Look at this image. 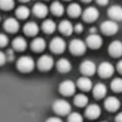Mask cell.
Returning a JSON list of instances; mask_svg holds the SVG:
<instances>
[{
	"label": "cell",
	"mask_w": 122,
	"mask_h": 122,
	"mask_svg": "<svg viewBox=\"0 0 122 122\" xmlns=\"http://www.w3.org/2000/svg\"><path fill=\"white\" fill-rule=\"evenodd\" d=\"M0 20H1V19H0Z\"/></svg>",
	"instance_id": "obj_44"
},
{
	"label": "cell",
	"mask_w": 122,
	"mask_h": 122,
	"mask_svg": "<svg viewBox=\"0 0 122 122\" xmlns=\"http://www.w3.org/2000/svg\"><path fill=\"white\" fill-rule=\"evenodd\" d=\"M81 1H85V3H89V1H92V0H81Z\"/></svg>",
	"instance_id": "obj_41"
},
{
	"label": "cell",
	"mask_w": 122,
	"mask_h": 122,
	"mask_svg": "<svg viewBox=\"0 0 122 122\" xmlns=\"http://www.w3.org/2000/svg\"><path fill=\"white\" fill-rule=\"evenodd\" d=\"M56 68H58L59 72H63V74H64V72L71 71V68H72L71 62H70L68 59H66V58L59 59V61L56 62Z\"/></svg>",
	"instance_id": "obj_22"
},
{
	"label": "cell",
	"mask_w": 122,
	"mask_h": 122,
	"mask_svg": "<svg viewBox=\"0 0 122 122\" xmlns=\"http://www.w3.org/2000/svg\"><path fill=\"white\" fill-rule=\"evenodd\" d=\"M110 87L114 92H122V79L121 77H116V79L112 80Z\"/></svg>",
	"instance_id": "obj_30"
},
{
	"label": "cell",
	"mask_w": 122,
	"mask_h": 122,
	"mask_svg": "<svg viewBox=\"0 0 122 122\" xmlns=\"http://www.w3.org/2000/svg\"><path fill=\"white\" fill-rule=\"evenodd\" d=\"M46 122H63L59 117H50V118H47V121Z\"/></svg>",
	"instance_id": "obj_36"
},
{
	"label": "cell",
	"mask_w": 122,
	"mask_h": 122,
	"mask_svg": "<svg viewBox=\"0 0 122 122\" xmlns=\"http://www.w3.org/2000/svg\"><path fill=\"white\" fill-rule=\"evenodd\" d=\"M4 29L8 33H16L17 30L20 29V24L16 19L9 17V19H7L5 21H4Z\"/></svg>",
	"instance_id": "obj_14"
},
{
	"label": "cell",
	"mask_w": 122,
	"mask_h": 122,
	"mask_svg": "<svg viewBox=\"0 0 122 122\" xmlns=\"http://www.w3.org/2000/svg\"><path fill=\"white\" fill-rule=\"evenodd\" d=\"M101 32L104 33V34L106 36H113L116 34L117 32H118V24L116 22V20H106V21H104L102 24H101L100 26Z\"/></svg>",
	"instance_id": "obj_4"
},
{
	"label": "cell",
	"mask_w": 122,
	"mask_h": 122,
	"mask_svg": "<svg viewBox=\"0 0 122 122\" xmlns=\"http://www.w3.org/2000/svg\"><path fill=\"white\" fill-rule=\"evenodd\" d=\"M50 11H51V13L55 15V16H62V15L64 13V7L61 1H54L50 7Z\"/></svg>",
	"instance_id": "obj_27"
},
{
	"label": "cell",
	"mask_w": 122,
	"mask_h": 122,
	"mask_svg": "<svg viewBox=\"0 0 122 122\" xmlns=\"http://www.w3.org/2000/svg\"><path fill=\"white\" fill-rule=\"evenodd\" d=\"M20 1H22V3H26V1H30V0H20Z\"/></svg>",
	"instance_id": "obj_42"
},
{
	"label": "cell",
	"mask_w": 122,
	"mask_h": 122,
	"mask_svg": "<svg viewBox=\"0 0 122 122\" xmlns=\"http://www.w3.org/2000/svg\"><path fill=\"white\" fill-rule=\"evenodd\" d=\"M5 62H7V55H5V53L0 51V66H3Z\"/></svg>",
	"instance_id": "obj_34"
},
{
	"label": "cell",
	"mask_w": 122,
	"mask_h": 122,
	"mask_svg": "<svg viewBox=\"0 0 122 122\" xmlns=\"http://www.w3.org/2000/svg\"><path fill=\"white\" fill-rule=\"evenodd\" d=\"M26 41H25V38L22 37H16L13 41H12V47H13V50L16 51H24L25 49H26Z\"/></svg>",
	"instance_id": "obj_24"
},
{
	"label": "cell",
	"mask_w": 122,
	"mask_h": 122,
	"mask_svg": "<svg viewBox=\"0 0 122 122\" xmlns=\"http://www.w3.org/2000/svg\"><path fill=\"white\" fill-rule=\"evenodd\" d=\"M97 71L101 77L106 79V77H110L114 74V66L112 63H109V62H102V63L98 64Z\"/></svg>",
	"instance_id": "obj_7"
},
{
	"label": "cell",
	"mask_w": 122,
	"mask_h": 122,
	"mask_svg": "<svg viewBox=\"0 0 122 122\" xmlns=\"http://www.w3.org/2000/svg\"><path fill=\"white\" fill-rule=\"evenodd\" d=\"M76 89V84L71 80H64L59 84V92L63 96H72Z\"/></svg>",
	"instance_id": "obj_5"
},
{
	"label": "cell",
	"mask_w": 122,
	"mask_h": 122,
	"mask_svg": "<svg viewBox=\"0 0 122 122\" xmlns=\"http://www.w3.org/2000/svg\"><path fill=\"white\" fill-rule=\"evenodd\" d=\"M77 87H79L81 91H91L93 88L92 80L84 75V76H81L79 80H77Z\"/></svg>",
	"instance_id": "obj_20"
},
{
	"label": "cell",
	"mask_w": 122,
	"mask_h": 122,
	"mask_svg": "<svg viewBox=\"0 0 122 122\" xmlns=\"http://www.w3.org/2000/svg\"><path fill=\"white\" fill-rule=\"evenodd\" d=\"M15 7V0H0V8L4 11H9Z\"/></svg>",
	"instance_id": "obj_31"
},
{
	"label": "cell",
	"mask_w": 122,
	"mask_h": 122,
	"mask_svg": "<svg viewBox=\"0 0 122 122\" xmlns=\"http://www.w3.org/2000/svg\"><path fill=\"white\" fill-rule=\"evenodd\" d=\"M46 47V42L43 38L41 37H36L34 40L32 41V50L36 51V53H40V51H43Z\"/></svg>",
	"instance_id": "obj_21"
},
{
	"label": "cell",
	"mask_w": 122,
	"mask_h": 122,
	"mask_svg": "<svg viewBox=\"0 0 122 122\" xmlns=\"http://www.w3.org/2000/svg\"><path fill=\"white\" fill-rule=\"evenodd\" d=\"M68 122H83V116L77 112H72L68 114Z\"/></svg>",
	"instance_id": "obj_32"
},
{
	"label": "cell",
	"mask_w": 122,
	"mask_h": 122,
	"mask_svg": "<svg viewBox=\"0 0 122 122\" xmlns=\"http://www.w3.org/2000/svg\"><path fill=\"white\" fill-rule=\"evenodd\" d=\"M92 92H93V96H95L96 98L105 97V95H106V87H105V84H102V83H97V84L92 88Z\"/></svg>",
	"instance_id": "obj_23"
},
{
	"label": "cell",
	"mask_w": 122,
	"mask_h": 122,
	"mask_svg": "<svg viewBox=\"0 0 122 122\" xmlns=\"http://www.w3.org/2000/svg\"><path fill=\"white\" fill-rule=\"evenodd\" d=\"M66 1H70V0H66Z\"/></svg>",
	"instance_id": "obj_43"
},
{
	"label": "cell",
	"mask_w": 122,
	"mask_h": 122,
	"mask_svg": "<svg viewBox=\"0 0 122 122\" xmlns=\"http://www.w3.org/2000/svg\"><path fill=\"white\" fill-rule=\"evenodd\" d=\"M80 71H81V74L85 75V76H91V75L96 74L97 66L95 64V62L87 59V61H84L81 64H80Z\"/></svg>",
	"instance_id": "obj_9"
},
{
	"label": "cell",
	"mask_w": 122,
	"mask_h": 122,
	"mask_svg": "<svg viewBox=\"0 0 122 122\" xmlns=\"http://www.w3.org/2000/svg\"><path fill=\"white\" fill-rule=\"evenodd\" d=\"M100 114H101V108L96 104H91V105H88V108H85V116L89 119L97 118V117H100Z\"/></svg>",
	"instance_id": "obj_13"
},
{
	"label": "cell",
	"mask_w": 122,
	"mask_h": 122,
	"mask_svg": "<svg viewBox=\"0 0 122 122\" xmlns=\"http://www.w3.org/2000/svg\"><path fill=\"white\" fill-rule=\"evenodd\" d=\"M85 42H87V46L89 49L96 50V49H100L101 46H102V38L98 34H96V33H91L87 37V41H85Z\"/></svg>",
	"instance_id": "obj_10"
},
{
	"label": "cell",
	"mask_w": 122,
	"mask_h": 122,
	"mask_svg": "<svg viewBox=\"0 0 122 122\" xmlns=\"http://www.w3.org/2000/svg\"><path fill=\"white\" fill-rule=\"evenodd\" d=\"M16 66H17V70L21 71V72H30V71H33L36 63H34L32 56L25 55V56H21V58L17 61Z\"/></svg>",
	"instance_id": "obj_1"
},
{
	"label": "cell",
	"mask_w": 122,
	"mask_h": 122,
	"mask_svg": "<svg viewBox=\"0 0 122 122\" xmlns=\"http://www.w3.org/2000/svg\"><path fill=\"white\" fill-rule=\"evenodd\" d=\"M108 1H109V0H96V3H97L98 5H106Z\"/></svg>",
	"instance_id": "obj_38"
},
{
	"label": "cell",
	"mask_w": 122,
	"mask_h": 122,
	"mask_svg": "<svg viewBox=\"0 0 122 122\" xmlns=\"http://www.w3.org/2000/svg\"><path fill=\"white\" fill-rule=\"evenodd\" d=\"M74 104L79 108H83L88 104V97L85 95H76L74 97Z\"/></svg>",
	"instance_id": "obj_29"
},
{
	"label": "cell",
	"mask_w": 122,
	"mask_h": 122,
	"mask_svg": "<svg viewBox=\"0 0 122 122\" xmlns=\"http://www.w3.org/2000/svg\"><path fill=\"white\" fill-rule=\"evenodd\" d=\"M67 13H68L71 17H79L80 15H83L81 7H80L77 3H72V4H70L68 8H67Z\"/></svg>",
	"instance_id": "obj_25"
},
{
	"label": "cell",
	"mask_w": 122,
	"mask_h": 122,
	"mask_svg": "<svg viewBox=\"0 0 122 122\" xmlns=\"http://www.w3.org/2000/svg\"><path fill=\"white\" fill-rule=\"evenodd\" d=\"M50 50L55 54H62L66 50V42L61 37H54L50 42Z\"/></svg>",
	"instance_id": "obj_8"
},
{
	"label": "cell",
	"mask_w": 122,
	"mask_h": 122,
	"mask_svg": "<svg viewBox=\"0 0 122 122\" xmlns=\"http://www.w3.org/2000/svg\"><path fill=\"white\" fill-rule=\"evenodd\" d=\"M83 29H84V28H83L81 24H76V25H75V32H76V33H81Z\"/></svg>",
	"instance_id": "obj_37"
},
{
	"label": "cell",
	"mask_w": 122,
	"mask_h": 122,
	"mask_svg": "<svg viewBox=\"0 0 122 122\" xmlns=\"http://www.w3.org/2000/svg\"><path fill=\"white\" fill-rule=\"evenodd\" d=\"M108 51L112 56H114V58L121 56L122 55V42L121 41H113V42L109 45Z\"/></svg>",
	"instance_id": "obj_12"
},
{
	"label": "cell",
	"mask_w": 122,
	"mask_h": 122,
	"mask_svg": "<svg viewBox=\"0 0 122 122\" xmlns=\"http://www.w3.org/2000/svg\"><path fill=\"white\" fill-rule=\"evenodd\" d=\"M29 15H30V9L28 8V7H25V5H21V7H19V8L16 9V16L19 17V19H21V20L28 19Z\"/></svg>",
	"instance_id": "obj_28"
},
{
	"label": "cell",
	"mask_w": 122,
	"mask_h": 122,
	"mask_svg": "<svg viewBox=\"0 0 122 122\" xmlns=\"http://www.w3.org/2000/svg\"><path fill=\"white\" fill-rule=\"evenodd\" d=\"M38 30H40L38 25L36 24V22H33V21L25 24V26H24V33L26 36H29V37H34V36H37Z\"/></svg>",
	"instance_id": "obj_19"
},
{
	"label": "cell",
	"mask_w": 122,
	"mask_h": 122,
	"mask_svg": "<svg viewBox=\"0 0 122 122\" xmlns=\"http://www.w3.org/2000/svg\"><path fill=\"white\" fill-rule=\"evenodd\" d=\"M47 12H49V8L43 3H36L34 5H33V13H34L37 17L43 19V17L47 15Z\"/></svg>",
	"instance_id": "obj_18"
},
{
	"label": "cell",
	"mask_w": 122,
	"mask_h": 122,
	"mask_svg": "<svg viewBox=\"0 0 122 122\" xmlns=\"http://www.w3.org/2000/svg\"><path fill=\"white\" fill-rule=\"evenodd\" d=\"M70 51H71L74 55H83V54L85 53V50H87V42H84V41L79 40V38H75V40H72L71 42H70Z\"/></svg>",
	"instance_id": "obj_2"
},
{
	"label": "cell",
	"mask_w": 122,
	"mask_h": 122,
	"mask_svg": "<svg viewBox=\"0 0 122 122\" xmlns=\"http://www.w3.org/2000/svg\"><path fill=\"white\" fill-rule=\"evenodd\" d=\"M53 110L55 112L56 114L66 116V114L71 113V105H70V102L66 100H55L53 102Z\"/></svg>",
	"instance_id": "obj_3"
},
{
	"label": "cell",
	"mask_w": 122,
	"mask_h": 122,
	"mask_svg": "<svg viewBox=\"0 0 122 122\" xmlns=\"http://www.w3.org/2000/svg\"><path fill=\"white\" fill-rule=\"evenodd\" d=\"M98 19V11L95 7H88L83 11V20L87 22H93Z\"/></svg>",
	"instance_id": "obj_11"
},
{
	"label": "cell",
	"mask_w": 122,
	"mask_h": 122,
	"mask_svg": "<svg viewBox=\"0 0 122 122\" xmlns=\"http://www.w3.org/2000/svg\"><path fill=\"white\" fill-rule=\"evenodd\" d=\"M58 28H59V32L63 33L64 36H71L72 32L75 30V26L68 21V20H62Z\"/></svg>",
	"instance_id": "obj_16"
},
{
	"label": "cell",
	"mask_w": 122,
	"mask_h": 122,
	"mask_svg": "<svg viewBox=\"0 0 122 122\" xmlns=\"http://www.w3.org/2000/svg\"><path fill=\"white\" fill-rule=\"evenodd\" d=\"M37 67L41 71H50L54 67V59L50 55H42L37 62Z\"/></svg>",
	"instance_id": "obj_6"
},
{
	"label": "cell",
	"mask_w": 122,
	"mask_h": 122,
	"mask_svg": "<svg viewBox=\"0 0 122 122\" xmlns=\"http://www.w3.org/2000/svg\"><path fill=\"white\" fill-rule=\"evenodd\" d=\"M116 122H122V112H119L116 116Z\"/></svg>",
	"instance_id": "obj_39"
},
{
	"label": "cell",
	"mask_w": 122,
	"mask_h": 122,
	"mask_svg": "<svg viewBox=\"0 0 122 122\" xmlns=\"http://www.w3.org/2000/svg\"><path fill=\"white\" fill-rule=\"evenodd\" d=\"M117 70H118V72L122 74V61H119L118 63H117Z\"/></svg>",
	"instance_id": "obj_40"
},
{
	"label": "cell",
	"mask_w": 122,
	"mask_h": 122,
	"mask_svg": "<svg viewBox=\"0 0 122 122\" xmlns=\"http://www.w3.org/2000/svg\"><path fill=\"white\" fill-rule=\"evenodd\" d=\"M5 55H7V61H13V59H15L13 50H8V51L5 53Z\"/></svg>",
	"instance_id": "obj_35"
},
{
	"label": "cell",
	"mask_w": 122,
	"mask_h": 122,
	"mask_svg": "<svg viewBox=\"0 0 122 122\" xmlns=\"http://www.w3.org/2000/svg\"><path fill=\"white\" fill-rule=\"evenodd\" d=\"M119 105H121L119 100L117 97H113V96L108 97L105 100V102H104V106L106 108V110H108V112H116V110H118Z\"/></svg>",
	"instance_id": "obj_15"
},
{
	"label": "cell",
	"mask_w": 122,
	"mask_h": 122,
	"mask_svg": "<svg viewBox=\"0 0 122 122\" xmlns=\"http://www.w3.org/2000/svg\"><path fill=\"white\" fill-rule=\"evenodd\" d=\"M108 16L112 20H116V21H121L122 20V7L119 5H113L108 9Z\"/></svg>",
	"instance_id": "obj_17"
},
{
	"label": "cell",
	"mask_w": 122,
	"mask_h": 122,
	"mask_svg": "<svg viewBox=\"0 0 122 122\" xmlns=\"http://www.w3.org/2000/svg\"><path fill=\"white\" fill-rule=\"evenodd\" d=\"M56 29V24L53 21V20H45V21L42 22V30L45 33H47V34H51V33H54Z\"/></svg>",
	"instance_id": "obj_26"
},
{
	"label": "cell",
	"mask_w": 122,
	"mask_h": 122,
	"mask_svg": "<svg viewBox=\"0 0 122 122\" xmlns=\"http://www.w3.org/2000/svg\"><path fill=\"white\" fill-rule=\"evenodd\" d=\"M9 40L8 37H7V34H4V33H0V47H5L7 45H8Z\"/></svg>",
	"instance_id": "obj_33"
}]
</instances>
